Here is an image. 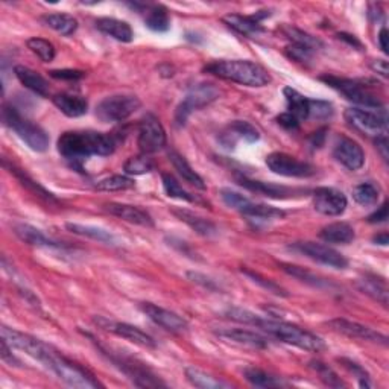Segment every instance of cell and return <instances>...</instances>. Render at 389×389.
<instances>
[{
    "instance_id": "cell-1",
    "label": "cell",
    "mask_w": 389,
    "mask_h": 389,
    "mask_svg": "<svg viewBox=\"0 0 389 389\" xmlns=\"http://www.w3.org/2000/svg\"><path fill=\"white\" fill-rule=\"evenodd\" d=\"M116 143L111 136L96 131H67L58 139V153L69 162L79 163L92 155L108 157Z\"/></svg>"
},
{
    "instance_id": "cell-2",
    "label": "cell",
    "mask_w": 389,
    "mask_h": 389,
    "mask_svg": "<svg viewBox=\"0 0 389 389\" xmlns=\"http://www.w3.org/2000/svg\"><path fill=\"white\" fill-rule=\"evenodd\" d=\"M35 361L43 363L47 370H51L55 376L62 380L66 385L71 388H81V389H94L102 386L98 379L92 372L84 368L83 365L74 362L64 354L55 350L51 345H44L43 352L38 354Z\"/></svg>"
},
{
    "instance_id": "cell-3",
    "label": "cell",
    "mask_w": 389,
    "mask_h": 389,
    "mask_svg": "<svg viewBox=\"0 0 389 389\" xmlns=\"http://www.w3.org/2000/svg\"><path fill=\"white\" fill-rule=\"evenodd\" d=\"M209 74L247 87H265L273 81L265 67L248 60H221L205 67Z\"/></svg>"
},
{
    "instance_id": "cell-4",
    "label": "cell",
    "mask_w": 389,
    "mask_h": 389,
    "mask_svg": "<svg viewBox=\"0 0 389 389\" xmlns=\"http://www.w3.org/2000/svg\"><path fill=\"white\" fill-rule=\"evenodd\" d=\"M252 325L254 327H259L261 330L268 331L269 335L280 339L282 343L298 347L301 350L312 352V353H320L325 350V343L320 336H316L313 333L298 327V325H293L284 321H271V320L261 318L259 315L254 316Z\"/></svg>"
},
{
    "instance_id": "cell-5",
    "label": "cell",
    "mask_w": 389,
    "mask_h": 389,
    "mask_svg": "<svg viewBox=\"0 0 389 389\" xmlns=\"http://www.w3.org/2000/svg\"><path fill=\"white\" fill-rule=\"evenodd\" d=\"M2 121L5 126L17 134L35 153H44L49 148V137H47L46 131L33 121H29L28 117L21 116L15 107L10 104L2 107Z\"/></svg>"
},
{
    "instance_id": "cell-6",
    "label": "cell",
    "mask_w": 389,
    "mask_h": 389,
    "mask_svg": "<svg viewBox=\"0 0 389 389\" xmlns=\"http://www.w3.org/2000/svg\"><path fill=\"white\" fill-rule=\"evenodd\" d=\"M321 81L327 83L333 89L343 93L348 101L354 102L357 105H362L367 110L383 108L382 101H380L362 81L338 76H321Z\"/></svg>"
},
{
    "instance_id": "cell-7",
    "label": "cell",
    "mask_w": 389,
    "mask_h": 389,
    "mask_svg": "<svg viewBox=\"0 0 389 389\" xmlns=\"http://www.w3.org/2000/svg\"><path fill=\"white\" fill-rule=\"evenodd\" d=\"M141 102L134 94H113L96 105V117L101 122H122L140 108Z\"/></svg>"
},
{
    "instance_id": "cell-8",
    "label": "cell",
    "mask_w": 389,
    "mask_h": 389,
    "mask_svg": "<svg viewBox=\"0 0 389 389\" xmlns=\"http://www.w3.org/2000/svg\"><path fill=\"white\" fill-rule=\"evenodd\" d=\"M344 116L348 125L362 134H367V136L379 137L385 136L388 132V117L385 108L376 111L365 108H348Z\"/></svg>"
},
{
    "instance_id": "cell-9",
    "label": "cell",
    "mask_w": 389,
    "mask_h": 389,
    "mask_svg": "<svg viewBox=\"0 0 389 389\" xmlns=\"http://www.w3.org/2000/svg\"><path fill=\"white\" fill-rule=\"evenodd\" d=\"M101 352L104 353L108 359L113 362L116 367L121 370L123 374L132 380V383L136 386L141 388H158V386H166L160 379H157L155 374H153L145 365L137 362L132 357H125L122 354H114L113 352L105 350L104 347H99Z\"/></svg>"
},
{
    "instance_id": "cell-10",
    "label": "cell",
    "mask_w": 389,
    "mask_h": 389,
    "mask_svg": "<svg viewBox=\"0 0 389 389\" xmlns=\"http://www.w3.org/2000/svg\"><path fill=\"white\" fill-rule=\"evenodd\" d=\"M219 98V90L213 84H198L189 90L186 98L182 99L181 104L177 107L175 113V122L177 125L182 126L186 125L189 116L193 113L195 110H200L205 105H209L210 102L216 101Z\"/></svg>"
},
{
    "instance_id": "cell-11",
    "label": "cell",
    "mask_w": 389,
    "mask_h": 389,
    "mask_svg": "<svg viewBox=\"0 0 389 389\" xmlns=\"http://www.w3.org/2000/svg\"><path fill=\"white\" fill-rule=\"evenodd\" d=\"M266 166L277 175L289 178H307L315 175L312 164L301 162L298 158L284 153H273L266 157Z\"/></svg>"
},
{
    "instance_id": "cell-12",
    "label": "cell",
    "mask_w": 389,
    "mask_h": 389,
    "mask_svg": "<svg viewBox=\"0 0 389 389\" xmlns=\"http://www.w3.org/2000/svg\"><path fill=\"white\" fill-rule=\"evenodd\" d=\"M166 146V131L154 114H146L139 126V148L143 154H155Z\"/></svg>"
},
{
    "instance_id": "cell-13",
    "label": "cell",
    "mask_w": 389,
    "mask_h": 389,
    "mask_svg": "<svg viewBox=\"0 0 389 389\" xmlns=\"http://www.w3.org/2000/svg\"><path fill=\"white\" fill-rule=\"evenodd\" d=\"M293 251H298L303 256L318 261L321 265L335 268V269H345L348 266V260L339 251L330 248L329 245L316 243V242H297L291 247Z\"/></svg>"
},
{
    "instance_id": "cell-14",
    "label": "cell",
    "mask_w": 389,
    "mask_h": 389,
    "mask_svg": "<svg viewBox=\"0 0 389 389\" xmlns=\"http://www.w3.org/2000/svg\"><path fill=\"white\" fill-rule=\"evenodd\" d=\"M347 204V196L333 187H318L313 192V207L324 216H340Z\"/></svg>"
},
{
    "instance_id": "cell-15",
    "label": "cell",
    "mask_w": 389,
    "mask_h": 389,
    "mask_svg": "<svg viewBox=\"0 0 389 389\" xmlns=\"http://www.w3.org/2000/svg\"><path fill=\"white\" fill-rule=\"evenodd\" d=\"M333 157L348 171H359L365 163V153L359 143L350 137H338L333 146Z\"/></svg>"
},
{
    "instance_id": "cell-16",
    "label": "cell",
    "mask_w": 389,
    "mask_h": 389,
    "mask_svg": "<svg viewBox=\"0 0 389 389\" xmlns=\"http://www.w3.org/2000/svg\"><path fill=\"white\" fill-rule=\"evenodd\" d=\"M327 325L331 330H335V331L340 333V335H345L348 338L370 340V343H377L382 345L388 344V338L385 335L367 327V325L359 324V322H353V321H348L344 318H335V320H330L327 322Z\"/></svg>"
},
{
    "instance_id": "cell-17",
    "label": "cell",
    "mask_w": 389,
    "mask_h": 389,
    "mask_svg": "<svg viewBox=\"0 0 389 389\" xmlns=\"http://www.w3.org/2000/svg\"><path fill=\"white\" fill-rule=\"evenodd\" d=\"M96 322L104 330H108L111 333H114V335L121 336V338H123L126 340H130V343L136 344L139 347H143V348H155L157 347L155 340L150 338L148 333H145V331L137 329V327H134V325H131V324L110 321L107 318H98Z\"/></svg>"
},
{
    "instance_id": "cell-18",
    "label": "cell",
    "mask_w": 389,
    "mask_h": 389,
    "mask_svg": "<svg viewBox=\"0 0 389 389\" xmlns=\"http://www.w3.org/2000/svg\"><path fill=\"white\" fill-rule=\"evenodd\" d=\"M141 312L145 313L148 318L160 325L164 330L172 333H180L187 330V321L175 312H171L168 309H163L160 306H155L153 303H141L140 304Z\"/></svg>"
},
{
    "instance_id": "cell-19",
    "label": "cell",
    "mask_w": 389,
    "mask_h": 389,
    "mask_svg": "<svg viewBox=\"0 0 389 389\" xmlns=\"http://www.w3.org/2000/svg\"><path fill=\"white\" fill-rule=\"evenodd\" d=\"M237 182L247 190H251V192H256L268 198H274V200H288V198H292L295 195H303L307 192V190L303 189H291L286 186L274 184V182L250 180L247 177H239L237 178Z\"/></svg>"
},
{
    "instance_id": "cell-20",
    "label": "cell",
    "mask_w": 389,
    "mask_h": 389,
    "mask_svg": "<svg viewBox=\"0 0 389 389\" xmlns=\"http://www.w3.org/2000/svg\"><path fill=\"white\" fill-rule=\"evenodd\" d=\"M269 12L260 11L254 15H241V14H228L224 17V21L230 28H233L236 33L242 35H259L265 33V28L261 26V20L269 17Z\"/></svg>"
},
{
    "instance_id": "cell-21",
    "label": "cell",
    "mask_w": 389,
    "mask_h": 389,
    "mask_svg": "<svg viewBox=\"0 0 389 389\" xmlns=\"http://www.w3.org/2000/svg\"><path fill=\"white\" fill-rule=\"evenodd\" d=\"M105 210L110 214H113V216H117L119 219H123L126 222H131V224L141 227H154L153 218H150L145 210L136 207V205L110 202L105 205Z\"/></svg>"
},
{
    "instance_id": "cell-22",
    "label": "cell",
    "mask_w": 389,
    "mask_h": 389,
    "mask_svg": "<svg viewBox=\"0 0 389 389\" xmlns=\"http://www.w3.org/2000/svg\"><path fill=\"white\" fill-rule=\"evenodd\" d=\"M260 139V132L254 125L245 121H234L228 125V128L222 132L221 141L225 146H232L237 140H243L247 143H254Z\"/></svg>"
},
{
    "instance_id": "cell-23",
    "label": "cell",
    "mask_w": 389,
    "mask_h": 389,
    "mask_svg": "<svg viewBox=\"0 0 389 389\" xmlns=\"http://www.w3.org/2000/svg\"><path fill=\"white\" fill-rule=\"evenodd\" d=\"M55 107H57L62 114L67 117H81L87 114L89 111V102L83 96L78 94H69V93H60L55 94L52 98Z\"/></svg>"
},
{
    "instance_id": "cell-24",
    "label": "cell",
    "mask_w": 389,
    "mask_h": 389,
    "mask_svg": "<svg viewBox=\"0 0 389 389\" xmlns=\"http://www.w3.org/2000/svg\"><path fill=\"white\" fill-rule=\"evenodd\" d=\"M14 74H15V76H17L19 81L31 92H34L35 94H38V96H42V98L49 96V93H51L49 83H47L42 75L37 74L35 70L25 67V66H15Z\"/></svg>"
},
{
    "instance_id": "cell-25",
    "label": "cell",
    "mask_w": 389,
    "mask_h": 389,
    "mask_svg": "<svg viewBox=\"0 0 389 389\" xmlns=\"http://www.w3.org/2000/svg\"><path fill=\"white\" fill-rule=\"evenodd\" d=\"M218 336L227 340H233L236 344L247 345L252 348H266L268 339L259 335L256 331L245 330V329H224L218 331Z\"/></svg>"
},
{
    "instance_id": "cell-26",
    "label": "cell",
    "mask_w": 389,
    "mask_h": 389,
    "mask_svg": "<svg viewBox=\"0 0 389 389\" xmlns=\"http://www.w3.org/2000/svg\"><path fill=\"white\" fill-rule=\"evenodd\" d=\"M14 233L17 234L20 241L25 243L34 245V247H44V248H64V245L53 242L49 239L43 232H40L38 228L31 227L26 224H17L14 225Z\"/></svg>"
},
{
    "instance_id": "cell-27",
    "label": "cell",
    "mask_w": 389,
    "mask_h": 389,
    "mask_svg": "<svg viewBox=\"0 0 389 389\" xmlns=\"http://www.w3.org/2000/svg\"><path fill=\"white\" fill-rule=\"evenodd\" d=\"M354 236V228L347 222H333L330 225H325L320 232V237L324 242L336 245L352 243Z\"/></svg>"
},
{
    "instance_id": "cell-28",
    "label": "cell",
    "mask_w": 389,
    "mask_h": 389,
    "mask_svg": "<svg viewBox=\"0 0 389 389\" xmlns=\"http://www.w3.org/2000/svg\"><path fill=\"white\" fill-rule=\"evenodd\" d=\"M172 213L175 214V216L181 222H184V224H187L190 228L193 230L195 233H198L200 236L211 237V236L218 233V228L211 221L198 216V214H195L193 211H189L186 209H173Z\"/></svg>"
},
{
    "instance_id": "cell-29",
    "label": "cell",
    "mask_w": 389,
    "mask_h": 389,
    "mask_svg": "<svg viewBox=\"0 0 389 389\" xmlns=\"http://www.w3.org/2000/svg\"><path fill=\"white\" fill-rule=\"evenodd\" d=\"M96 28L110 37H113L117 42L122 43H130L132 42V29L126 21L117 20V19H110V17H102L96 20Z\"/></svg>"
},
{
    "instance_id": "cell-30",
    "label": "cell",
    "mask_w": 389,
    "mask_h": 389,
    "mask_svg": "<svg viewBox=\"0 0 389 389\" xmlns=\"http://www.w3.org/2000/svg\"><path fill=\"white\" fill-rule=\"evenodd\" d=\"M168 157H169L172 166H173V168H175V171L180 173V177L182 180H184L186 182H189V184L195 186L196 189H201V190L205 189L204 180L200 177V173L193 171V168L189 164V162L186 160L184 157H182L181 154H178L177 150H171V153L168 154Z\"/></svg>"
},
{
    "instance_id": "cell-31",
    "label": "cell",
    "mask_w": 389,
    "mask_h": 389,
    "mask_svg": "<svg viewBox=\"0 0 389 389\" xmlns=\"http://www.w3.org/2000/svg\"><path fill=\"white\" fill-rule=\"evenodd\" d=\"M359 288L372 300L388 307V284L385 279H380L377 275H365L359 280Z\"/></svg>"
},
{
    "instance_id": "cell-32",
    "label": "cell",
    "mask_w": 389,
    "mask_h": 389,
    "mask_svg": "<svg viewBox=\"0 0 389 389\" xmlns=\"http://www.w3.org/2000/svg\"><path fill=\"white\" fill-rule=\"evenodd\" d=\"M3 166H5L6 169H10V172L12 173V175L20 181V184H21L23 187H26L31 193L35 195V196H38V198H43V200H46L47 202H55V204H58V200H57V198H55V195H53V193L47 192V190H46L42 184H38L37 181H34V180L31 178L29 175H26L25 172L20 171V169H17V168H15V166H12V164L10 166V164L6 163V160H3Z\"/></svg>"
},
{
    "instance_id": "cell-33",
    "label": "cell",
    "mask_w": 389,
    "mask_h": 389,
    "mask_svg": "<svg viewBox=\"0 0 389 389\" xmlns=\"http://www.w3.org/2000/svg\"><path fill=\"white\" fill-rule=\"evenodd\" d=\"M43 21L46 26L64 37L74 35L78 29V20L70 14H49L44 15Z\"/></svg>"
},
{
    "instance_id": "cell-34",
    "label": "cell",
    "mask_w": 389,
    "mask_h": 389,
    "mask_svg": "<svg viewBox=\"0 0 389 389\" xmlns=\"http://www.w3.org/2000/svg\"><path fill=\"white\" fill-rule=\"evenodd\" d=\"M283 94L288 102V110L289 113L295 116L298 121H306L309 119V98L303 96V94L298 93L292 87H284Z\"/></svg>"
},
{
    "instance_id": "cell-35",
    "label": "cell",
    "mask_w": 389,
    "mask_h": 389,
    "mask_svg": "<svg viewBox=\"0 0 389 389\" xmlns=\"http://www.w3.org/2000/svg\"><path fill=\"white\" fill-rule=\"evenodd\" d=\"M145 25L154 33H166L171 28L169 12L162 5H153L146 8Z\"/></svg>"
},
{
    "instance_id": "cell-36",
    "label": "cell",
    "mask_w": 389,
    "mask_h": 389,
    "mask_svg": "<svg viewBox=\"0 0 389 389\" xmlns=\"http://www.w3.org/2000/svg\"><path fill=\"white\" fill-rule=\"evenodd\" d=\"M66 228L70 233L83 236V237H89V239L98 241L102 243H108V245L116 243L114 234L107 232V230H104V228L93 227V225H81V224H66Z\"/></svg>"
},
{
    "instance_id": "cell-37",
    "label": "cell",
    "mask_w": 389,
    "mask_h": 389,
    "mask_svg": "<svg viewBox=\"0 0 389 389\" xmlns=\"http://www.w3.org/2000/svg\"><path fill=\"white\" fill-rule=\"evenodd\" d=\"M239 213L243 214V216L256 218V219H277L286 216V213L280 209L271 207V205H266V204H256L251 200H247V202L239 209Z\"/></svg>"
},
{
    "instance_id": "cell-38",
    "label": "cell",
    "mask_w": 389,
    "mask_h": 389,
    "mask_svg": "<svg viewBox=\"0 0 389 389\" xmlns=\"http://www.w3.org/2000/svg\"><path fill=\"white\" fill-rule=\"evenodd\" d=\"M186 377L193 385L195 388H202V389H221V388H228V385L222 380L213 377L209 372H205L200 368L195 367H187L186 368Z\"/></svg>"
},
{
    "instance_id": "cell-39",
    "label": "cell",
    "mask_w": 389,
    "mask_h": 389,
    "mask_svg": "<svg viewBox=\"0 0 389 389\" xmlns=\"http://www.w3.org/2000/svg\"><path fill=\"white\" fill-rule=\"evenodd\" d=\"M243 376L252 386H257V388H280L286 385L282 379L271 376L269 372L256 367L245 368Z\"/></svg>"
},
{
    "instance_id": "cell-40",
    "label": "cell",
    "mask_w": 389,
    "mask_h": 389,
    "mask_svg": "<svg viewBox=\"0 0 389 389\" xmlns=\"http://www.w3.org/2000/svg\"><path fill=\"white\" fill-rule=\"evenodd\" d=\"M379 196L380 190L376 184H372V182H362V184L353 189V200L359 205H363V207H370V205L377 204Z\"/></svg>"
},
{
    "instance_id": "cell-41",
    "label": "cell",
    "mask_w": 389,
    "mask_h": 389,
    "mask_svg": "<svg viewBox=\"0 0 389 389\" xmlns=\"http://www.w3.org/2000/svg\"><path fill=\"white\" fill-rule=\"evenodd\" d=\"M155 169V163L153 158H149L146 154L131 157L123 164V171L128 175H145V173L153 172Z\"/></svg>"
},
{
    "instance_id": "cell-42",
    "label": "cell",
    "mask_w": 389,
    "mask_h": 389,
    "mask_svg": "<svg viewBox=\"0 0 389 389\" xmlns=\"http://www.w3.org/2000/svg\"><path fill=\"white\" fill-rule=\"evenodd\" d=\"M283 33L284 35L288 37L292 44H298V46H304V47H309V49H312V51H318L320 47H322V43L320 42L318 38L316 37H312L311 34H307V33H303L301 29H297V28H291V26H286L283 29Z\"/></svg>"
},
{
    "instance_id": "cell-43",
    "label": "cell",
    "mask_w": 389,
    "mask_h": 389,
    "mask_svg": "<svg viewBox=\"0 0 389 389\" xmlns=\"http://www.w3.org/2000/svg\"><path fill=\"white\" fill-rule=\"evenodd\" d=\"M162 181H163L164 192L168 193V196L175 198V200L187 201V202H195L196 201L195 198L190 195L186 189H182V186L177 181V178L171 175V173H163Z\"/></svg>"
},
{
    "instance_id": "cell-44",
    "label": "cell",
    "mask_w": 389,
    "mask_h": 389,
    "mask_svg": "<svg viewBox=\"0 0 389 389\" xmlns=\"http://www.w3.org/2000/svg\"><path fill=\"white\" fill-rule=\"evenodd\" d=\"M26 44H28L29 49L33 51L42 61H44V62L53 61V58H55V47L49 42V40L34 37V38H29Z\"/></svg>"
},
{
    "instance_id": "cell-45",
    "label": "cell",
    "mask_w": 389,
    "mask_h": 389,
    "mask_svg": "<svg viewBox=\"0 0 389 389\" xmlns=\"http://www.w3.org/2000/svg\"><path fill=\"white\" fill-rule=\"evenodd\" d=\"M131 187H134V181L125 175L108 177L96 184V189L102 192H121V190H128Z\"/></svg>"
},
{
    "instance_id": "cell-46",
    "label": "cell",
    "mask_w": 389,
    "mask_h": 389,
    "mask_svg": "<svg viewBox=\"0 0 389 389\" xmlns=\"http://www.w3.org/2000/svg\"><path fill=\"white\" fill-rule=\"evenodd\" d=\"M311 367L316 371V374L320 376V379L322 380V382L327 385V386H331V388H340V386H345L343 380H340V377L336 374L335 371H333L329 365H325L322 362H312Z\"/></svg>"
},
{
    "instance_id": "cell-47",
    "label": "cell",
    "mask_w": 389,
    "mask_h": 389,
    "mask_svg": "<svg viewBox=\"0 0 389 389\" xmlns=\"http://www.w3.org/2000/svg\"><path fill=\"white\" fill-rule=\"evenodd\" d=\"M282 266H283L284 271L288 273V274H291L292 277H297V279H300L301 282H306L309 284L316 286V288H321L322 283H324L320 279V277H316L312 273L306 271L304 268H300V266H295V265H282Z\"/></svg>"
},
{
    "instance_id": "cell-48",
    "label": "cell",
    "mask_w": 389,
    "mask_h": 389,
    "mask_svg": "<svg viewBox=\"0 0 389 389\" xmlns=\"http://www.w3.org/2000/svg\"><path fill=\"white\" fill-rule=\"evenodd\" d=\"M333 114V105L327 101H318V99H311L309 101V117L320 119H329Z\"/></svg>"
},
{
    "instance_id": "cell-49",
    "label": "cell",
    "mask_w": 389,
    "mask_h": 389,
    "mask_svg": "<svg viewBox=\"0 0 389 389\" xmlns=\"http://www.w3.org/2000/svg\"><path fill=\"white\" fill-rule=\"evenodd\" d=\"M242 273H243L245 275H247V277H250V279H251L254 283H257V284L261 286V288H265L268 292H273V293H275V295L286 297V292L280 288L279 284H275L274 282L265 279V277H261V275L257 274V273L250 271V269H242Z\"/></svg>"
},
{
    "instance_id": "cell-50",
    "label": "cell",
    "mask_w": 389,
    "mask_h": 389,
    "mask_svg": "<svg viewBox=\"0 0 389 389\" xmlns=\"http://www.w3.org/2000/svg\"><path fill=\"white\" fill-rule=\"evenodd\" d=\"M221 198H222V201H224L230 209H234L237 211H239V209L248 200L247 196L241 195L239 192H234V190H232V189H222L221 190Z\"/></svg>"
},
{
    "instance_id": "cell-51",
    "label": "cell",
    "mask_w": 389,
    "mask_h": 389,
    "mask_svg": "<svg viewBox=\"0 0 389 389\" xmlns=\"http://www.w3.org/2000/svg\"><path fill=\"white\" fill-rule=\"evenodd\" d=\"M286 53H288V57L291 60H295L298 62H306V61H311L315 51L309 49V47L304 46H298V44H291L288 49H286Z\"/></svg>"
},
{
    "instance_id": "cell-52",
    "label": "cell",
    "mask_w": 389,
    "mask_h": 389,
    "mask_svg": "<svg viewBox=\"0 0 389 389\" xmlns=\"http://www.w3.org/2000/svg\"><path fill=\"white\" fill-rule=\"evenodd\" d=\"M340 363H344V367L350 370L354 376H357V379H359V385L362 388H370L371 383H370V376L367 374V371H365L361 365H357L356 362H352V361H348V359H340Z\"/></svg>"
},
{
    "instance_id": "cell-53",
    "label": "cell",
    "mask_w": 389,
    "mask_h": 389,
    "mask_svg": "<svg viewBox=\"0 0 389 389\" xmlns=\"http://www.w3.org/2000/svg\"><path fill=\"white\" fill-rule=\"evenodd\" d=\"M49 75L55 79H64V81H78V79H81L85 74L83 70L62 69V70H51Z\"/></svg>"
},
{
    "instance_id": "cell-54",
    "label": "cell",
    "mask_w": 389,
    "mask_h": 389,
    "mask_svg": "<svg viewBox=\"0 0 389 389\" xmlns=\"http://www.w3.org/2000/svg\"><path fill=\"white\" fill-rule=\"evenodd\" d=\"M0 356H2V361L6 362L8 365H11V367H20V361L11 353V345L6 343L5 339H2V343H0Z\"/></svg>"
},
{
    "instance_id": "cell-55",
    "label": "cell",
    "mask_w": 389,
    "mask_h": 389,
    "mask_svg": "<svg viewBox=\"0 0 389 389\" xmlns=\"http://www.w3.org/2000/svg\"><path fill=\"white\" fill-rule=\"evenodd\" d=\"M277 122H279V125L283 126V128L288 130V131H295V130H298V126H300L298 119L293 114H291L289 111H288V113H283V114L277 117Z\"/></svg>"
},
{
    "instance_id": "cell-56",
    "label": "cell",
    "mask_w": 389,
    "mask_h": 389,
    "mask_svg": "<svg viewBox=\"0 0 389 389\" xmlns=\"http://www.w3.org/2000/svg\"><path fill=\"white\" fill-rule=\"evenodd\" d=\"M187 277L192 282L198 283V284H201L202 288L205 289H210V291H216L218 289V286L214 284V282L211 279H209V277H205L204 274H200V273H193V271H190L187 273Z\"/></svg>"
},
{
    "instance_id": "cell-57",
    "label": "cell",
    "mask_w": 389,
    "mask_h": 389,
    "mask_svg": "<svg viewBox=\"0 0 389 389\" xmlns=\"http://www.w3.org/2000/svg\"><path fill=\"white\" fill-rule=\"evenodd\" d=\"M386 219H388V202L386 201L380 205L376 213H372L368 216L370 224H382V222H386Z\"/></svg>"
},
{
    "instance_id": "cell-58",
    "label": "cell",
    "mask_w": 389,
    "mask_h": 389,
    "mask_svg": "<svg viewBox=\"0 0 389 389\" xmlns=\"http://www.w3.org/2000/svg\"><path fill=\"white\" fill-rule=\"evenodd\" d=\"M376 148H377V150L380 153V155H382L383 160L388 162L389 153H388V136H386V134H385V136L376 137Z\"/></svg>"
},
{
    "instance_id": "cell-59",
    "label": "cell",
    "mask_w": 389,
    "mask_h": 389,
    "mask_svg": "<svg viewBox=\"0 0 389 389\" xmlns=\"http://www.w3.org/2000/svg\"><path fill=\"white\" fill-rule=\"evenodd\" d=\"M371 69L377 71V74H380L382 76H388V61L385 60H376V61H372V64H371Z\"/></svg>"
},
{
    "instance_id": "cell-60",
    "label": "cell",
    "mask_w": 389,
    "mask_h": 389,
    "mask_svg": "<svg viewBox=\"0 0 389 389\" xmlns=\"http://www.w3.org/2000/svg\"><path fill=\"white\" fill-rule=\"evenodd\" d=\"M325 132H327V130H320V131L313 132V136L311 137V143H312L313 148H321L322 146L324 139H325Z\"/></svg>"
},
{
    "instance_id": "cell-61",
    "label": "cell",
    "mask_w": 389,
    "mask_h": 389,
    "mask_svg": "<svg viewBox=\"0 0 389 389\" xmlns=\"http://www.w3.org/2000/svg\"><path fill=\"white\" fill-rule=\"evenodd\" d=\"M379 46L383 53H388V29L382 28L379 34Z\"/></svg>"
},
{
    "instance_id": "cell-62",
    "label": "cell",
    "mask_w": 389,
    "mask_h": 389,
    "mask_svg": "<svg viewBox=\"0 0 389 389\" xmlns=\"http://www.w3.org/2000/svg\"><path fill=\"white\" fill-rule=\"evenodd\" d=\"M338 37H339L340 40H344V42H347L348 44H352V46H356V47H359V49H361V47H362V44H361L359 42H357V40H356V38H354L353 35H347V34H339Z\"/></svg>"
},
{
    "instance_id": "cell-63",
    "label": "cell",
    "mask_w": 389,
    "mask_h": 389,
    "mask_svg": "<svg viewBox=\"0 0 389 389\" xmlns=\"http://www.w3.org/2000/svg\"><path fill=\"white\" fill-rule=\"evenodd\" d=\"M372 241H374L377 245H383V247H386V245L389 243V236H388V233H380Z\"/></svg>"
}]
</instances>
